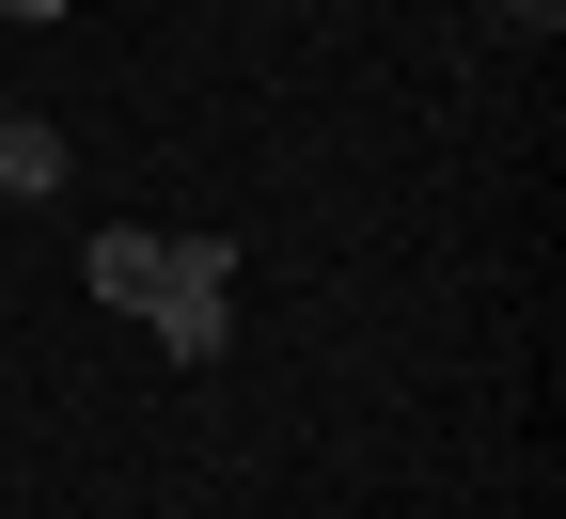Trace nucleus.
I'll return each mask as SVG.
<instances>
[{"mask_svg":"<svg viewBox=\"0 0 566 519\" xmlns=\"http://www.w3.org/2000/svg\"><path fill=\"white\" fill-rule=\"evenodd\" d=\"M80 283L111 315H174V300H237V237H142V220H111V237L80 252Z\"/></svg>","mask_w":566,"mask_h":519,"instance_id":"1","label":"nucleus"},{"mask_svg":"<svg viewBox=\"0 0 566 519\" xmlns=\"http://www.w3.org/2000/svg\"><path fill=\"white\" fill-rule=\"evenodd\" d=\"M142 331H158V362H189V378H205V362L237 346V300H174V315H142Z\"/></svg>","mask_w":566,"mask_h":519,"instance_id":"2","label":"nucleus"},{"mask_svg":"<svg viewBox=\"0 0 566 519\" xmlns=\"http://www.w3.org/2000/svg\"><path fill=\"white\" fill-rule=\"evenodd\" d=\"M63 189V142L48 126H0V205H48Z\"/></svg>","mask_w":566,"mask_h":519,"instance_id":"3","label":"nucleus"},{"mask_svg":"<svg viewBox=\"0 0 566 519\" xmlns=\"http://www.w3.org/2000/svg\"><path fill=\"white\" fill-rule=\"evenodd\" d=\"M504 17H520V32H566V0H504Z\"/></svg>","mask_w":566,"mask_h":519,"instance_id":"4","label":"nucleus"},{"mask_svg":"<svg viewBox=\"0 0 566 519\" xmlns=\"http://www.w3.org/2000/svg\"><path fill=\"white\" fill-rule=\"evenodd\" d=\"M0 17H63V0H0Z\"/></svg>","mask_w":566,"mask_h":519,"instance_id":"5","label":"nucleus"},{"mask_svg":"<svg viewBox=\"0 0 566 519\" xmlns=\"http://www.w3.org/2000/svg\"><path fill=\"white\" fill-rule=\"evenodd\" d=\"M0 126H17V95H0Z\"/></svg>","mask_w":566,"mask_h":519,"instance_id":"6","label":"nucleus"}]
</instances>
